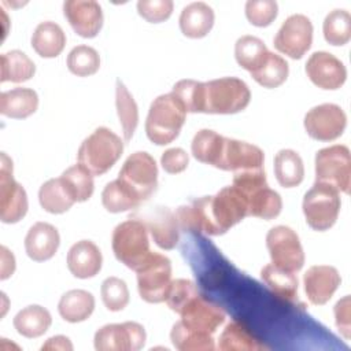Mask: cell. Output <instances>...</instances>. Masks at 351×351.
<instances>
[{
    "label": "cell",
    "mask_w": 351,
    "mask_h": 351,
    "mask_svg": "<svg viewBox=\"0 0 351 351\" xmlns=\"http://www.w3.org/2000/svg\"><path fill=\"white\" fill-rule=\"evenodd\" d=\"M326 43L332 45H344L351 38V15L346 10L330 11L322 25Z\"/></svg>",
    "instance_id": "f35d334b"
},
{
    "label": "cell",
    "mask_w": 351,
    "mask_h": 351,
    "mask_svg": "<svg viewBox=\"0 0 351 351\" xmlns=\"http://www.w3.org/2000/svg\"><path fill=\"white\" fill-rule=\"evenodd\" d=\"M171 93L182 103L186 112H203L204 82L181 80L174 84Z\"/></svg>",
    "instance_id": "b9f144b4"
},
{
    "label": "cell",
    "mask_w": 351,
    "mask_h": 351,
    "mask_svg": "<svg viewBox=\"0 0 351 351\" xmlns=\"http://www.w3.org/2000/svg\"><path fill=\"white\" fill-rule=\"evenodd\" d=\"M289 66L285 59L274 52H269L266 60L251 74V77L263 88H277L288 78Z\"/></svg>",
    "instance_id": "8d00e7d4"
},
{
    "label": "cell",
    "mask_w": 351,
    "mask_h": 351,
    "mask_svg": "<svg viewBox=\"0 0 351 351\" xmlns=\"http://www.w3.org/2000/svg\"><path fill=\"white\" fill-rule=\"evenodd\" d=\"M1 251V280L8 278L10 276H12V273L15 271V258L12 255V252H10L7 250V247L1 245L0 247Z\"/></svg>",
    "instance_id": "681fc988"
},
{
    "label": "cell",
    "mask_w": 351,
    "mask_h": 351,
    "mask_svg": "<svg viewBox=\"0 0 351 351\" xmlns=\"http://www.w3.org/2000/svg\"><path fill=\"white\" fill-rule=\"evenodd\" d=\"M303 282L310 303L321 306L330 300L341 282V277L335 266L314 265L304 273Z\"/></svg>",
    "instance_id": "ac0fdd59"
},
{
    "label": "cell",
    "mask_w": 351,
    "mask_h": 351,
    "mask_svg": "<svg viewBox=\"0 0 351 351\" xmlns=\"http://www.w3.org/2000/svg\"><path fill=\"white\" fill-rule=\"evenodd\" d=\"M311 43L313 23L303 14L289 15L274 37V48L291 59H300L310 49Z\"/></svg>",
    "instance_id": "7c38bea8"
},
{
    "label": "cell",
    "mask_w": 351,
    "mask_h": 351,
    "mask_svg": "<svg viewBox=\"0 0 351 351\" xmlns=\"http://www.w3.org/2000/svg\"><path fill=\"white\" fill-rule=\"evenodd\" d=\"M303 125L311 138L332 141L343 134L347 126V115L340 106L324 103L306 112Z\"/></svg>",
    "instance_id": "4fadbf2b"
},
{
    "label": "cell",
    "mask_w": 351,
    "mask_h": 351,
    "mask_svg": "<svg viewBox=\"0 0 351 351\" xmlns=\"http://www.w3.org/2000/svg\"><path fill=\"white\" fill-rule=\"evenodd\" d=\"M214 21L215 14L208 4L193 1L182 8L180 15V29L185 37L202 38L210 33Z\"/></svg>",
    "instance_id": "7402d4cb"
},
{
    "label": "cell",
    "mask_w": 351,
    "mask_h": 351,
    "mask_svg": "<svg viewBox=\"0 0 351 351\" xmlns=\"http://www.w3.org/2000/svg\"><path fill=\"white\" fill-rule=\"evenodd\" d=\"M111 244L115 258L134 271L152 252L147 225L136 218H129L115 226Z\"/></svg>",
    "instance_id": "3957f363"
},
{
    "label": "cell",
    "mask_w": 351,
    "mask_h": 351,
    "mask_svg": "<svg viewBox=\"0 0 351 351\" xmlns=\"http://www.w3.org/2000/svg\"><path fill=\"white\" fill-rule=\"evenodd\" d=\"M122 152L123 143L121 137L108 128L100 126L82 141L77 158L78 163L93 176H101L117 163Z\"/></svg>",
    "instance_id": "7a4b0ae2"
},
{
    "label": "cell",
    "mask_w": 351,
    "mask_h": 351,
    "mask_svg": "<svg viewBox=\"0 0 351 351\" xmlns=\"http://www.w3.org/2000/svg\"><path fill=\"white\" fill-rule=\"evenodd\" d=\"M51 324V313L38 304H30L25 307L14 317V328L19 335L27 339L43 336L49 329Z\"/></svg>",
    "instance_id": "4316f807"
},
{
    "label": "cell",
    "mask_w": 351,
    "mask_h": 351,
    "mask_svg": "<svg viewBox=\"0 0 351 351\" xmlns=\"http://www.w3.org/2000/svg\"><path fill=\"white\" fill-rule=\"evenodd\" d=\"M189 163V156L182 148H169L160 156V165L169 174L182 173Z\"/></svg>",
    "instance_id": "7dc6e473"
},
{
    "label": "cell",
    "mask_w": 351,
    "mask_h": 351,
    "mask_svg": "<svg viewBox=\"0 0 351 351\" xmlns=\"http://www.w3.org/2000/svg\"><path fill=\"white\" fill-rule=\"evenodd\" d=\"M315 182L333 186L350 193L351 186V154L347 145L335 144L315 154Z\"/></svg>",
    "instance_id": "52a82bcc"
},
{
    "label": "cell",
    "mask_w": 351,
    "mask_h": 351,
    "mask_svg": "<svg viewBox=\"0 0 351 351\" xmlns=\"http://www.w3.org/2000/svg\"><path fill=\"white\" fill-rule=\"evenodd\" d=\"M148 232L156 245L162 250H173L180 240L178 222L176 214L167 207H155L145 214Z\"/></svg>",
    "instance_id": "d6986e66"
},
{
    "label": "cell",
    "mask_w": 351,
    "mask_h": 351,
    "mask_svg": "<svg viewBox=\"0 0 351 351\" xmlns=\"http://www.w3.org/2000/svg\"><path fill=\"white\" fill-rule=\"evenodd\" d=\"M339 191L322 182H315L303 197V214L307 225L318 232L330 229L340 213Z\"/></svg>",
    "instance_id": "5b68a950"
},
{
    "label": "cell",
    "mask_w": 351,
    "mask_h": 351,
    "mask_svg": "<svg viewBox=\"0 0 351 351\" xmlns=\"http://www.w3.org/2000/svg\"><path fill=\"white\" fill-rule=\"evenodd\" d=\"M60 244L58 229L48 222H36L25 237V250L30 259L44 262L51 259Z\"/></svg>",
    "instance_id": "ffe728a7"
},
{
    "label": "cell",
    "mask_w": 351,
    "mask_h": 351,
    "mask_svg": "<svg viewBox=\"0 0 351 351\" xmlns=\"http://www.w3.org/2000/svg\"><path fill=\"white\" fill-rule=\"evenodd\" d=\"M41 350H62V351H71L73 344L66 336H53L47 340V343L43 344Z\"/></svg>",
    "instance_id": "f907efd6"
},
{
    "label": "cell",
    "mask_w": 351,
    "mask_h": 351,
    "mask_svg": "<svg viewBox=\"0 0 351 351\" xmlns=\"http://www.w3.org/2000/svg\"><path fill=\"white\" fill-rule=\"evenodd\" d=\"M274 174L281 186H298L304 178V166L300 155L293 149H280L274 156Z\"/></svg>",
    "instance_id": "f546056e"
},
{
    "label": "cell",
    "mask_w": 351,
    "mask_h": 351,
    "mask_svg": "<svg viewBox=\"0 0 351 351\" xmlns=\"http://www.w3.org/2000/svg\"><path fill=\"white\" fill-rule=\"evenodd\" d=\"M115 106L118 118L122 126L125 141H130L134 130L138 125V108L137 104L121 80H117L115 85Z\"/></svg>",
    "instance_id": "d6a6232c"
},
{
    "label": "cell",
    "mask_w": 351,
    "mask_h": 351,
    "mask_svg": "<svg viewBox=\"0 0 351 351\" xmlns=\"http://www.w3.org/2000/svg\"><path fill=\"white\" fill-rule=\"evenodd\" d=\"M140 298L147 303L165 302L171 284V262L167 256L151 252L136 270Z\"/></svg>",
    "instance_id": "ba28073f"
},
{
    "label": "cell",
    "mask_w": 351,
    "mask_h": 351,
    "mask_svg": "<svg viewBox=\"0 0 351 351\" xmlns=\"http://www.w3.org/2000/svg\"><path fill=\"white\" fill-rule=\"evenodd\" d=\"M63 14L73 30L84 38L96 37L103 26V11L95 0H67L63 3Z\"/></svg>",
    "instance_id": "2e32d148"
},
{
    "label": "cell",
    "mask_w": 351,
    "mask_h": 351,
    "mask_svg": "<svg viewBox=\"0 0 351 351\" xmlns=\"http://www.w3.org/2000/svg\"><path fill=\"white\" fill-rule=\"evenodd\" d=\"M101 203L107 211L114 214L137 208L141 204L118 178L104 186L101 192Z\"/></svg>",
    "instance_id": "ab89813d"
},
{
    "label": "cell",
    "mask_w": 351,
    "mask_h": 351,
    "mask_svg": "<svg viewBox=\"0 0 351 351\" xmlns=\"http://www.w3.org/2000/svg\"><path fill=\"white\" fill-rule=\"evenodd\" d=\"M247 203L248 215L258 217L266 221L278 217L282 208L281 196L276 191L269 188V185H265L248 195Z\"/></svg>",
    "instance_id": "836d02e7"
},
{
    "label": "cell",
    "mask_w": 351,
    "mask_h": 351,
    "mask_svg": "<svg viewBox=\"0 0 351 351\" xmlns=\"http://www.w3.org/2000/svg\"><path fill=\"white\" fill-rule=\"evenodd\" d=\"M36 73L34 62L22 51L12 49L1 55L0 82H25Z\"/></svg>",
    "instance_id": "4dcf8cb0"
},
{
    "label": "cell",
    "mask_w": 351,
    "mask_h": 351,
    "mask_svg": "<svg viewBox=\"0 0 351 351\" xmlns=\"http://www.w3.org/2000/svg\"><path fill=\"white\" fill-rule=\"evenodd\" d=\"M218 348L221 351H263L270 350L251 329L241 321L229 322L219 336Z\"/></svg>",
    "instance_id": "603a6c76"
},
{
    "label": "cell",
    "mask_w": 351,
    "mask_h": 351,
    "mask_svg": "<svg viewBox=\"0 0 351 351\" xmlns=\"http://www.w3.org/2000/svg\"><path fill=\"white\" fill-rule=\"evenodd\" d=\"M223 144H225L223 136L210 129H202L193 136L191 151L193 158L197 159L199 162L211 165L218 169L222 151H223Z\"/></svg>",
    "instance_id": "f1b7e54d"
},
{
    "label": "cell",
    "mask_w": 351,
    "mask_h": 351,
    "mask_svg": "<svg viewBox=\"0 0 351 351\" xmlns=\"http://www.w3.org/2000/svg\"><path fill=\"white\" fill-rule=\"evenodd\" d=\"M261 277L281 299L293 302L298 298V278L292 271L282 270L273 263H269L261 270Z\"/></svg>",
    "instance_id": "e575fe53"
},
{
    "label": "cell",
    "mask_w": 351,
    "mask_h": 351,
    "mask_svg": "<svg viewBox=\"0 0 351 351\" xmlns=\"http://www.w3.org/2000/svg\"><path fill=\"white\" fill-rule=\"evenodd\" d=\"M277 14L278 5L273 0H248L245 3V16L254 26H269L277 18Z\"/></svg>",
    "instance_id": "ee69618b"
},
{
    "label": "cell",
    "mask_w": 351,
    "mask_h": 351,
    "mask_svg": "<svg viewBox=\"0 0 351 351\" xmlns=\"http://www.w3.org/2000/svg\"><path fill=\"white\" fill-rule=\"evenodd\" d=\"M0 219L15 223L27 213V195L25 188L12 177V160L3 152L0 162Z\"/></svg>",
    "instance_id": "30bf717a"
},
{
    "label": "cell",
    "mask_w": 351,
    "mask_h": 351,
    "mask_svg": "<svg viewBox=\"0 0 351 351\" xmlns=\"http://www.w3.org/2000/svg\"><path fill=\"white\" fill-rule=\"evenodd\" d=\"M103 263L99 247L90 240H80L74 243L67 252V267L77 278L95 277Z\"/></svg>",
    "instance_id": "44dd1931"
},
{
    "label": "cell",
    "mask_w": 351,
    "mask_h": 351,
    "mask_svg": "<svg viewBox=\"0 0 351 351\" xmlns=\"http://www.w3.org/2000/svg\"><path fill=\"white\" fill-rule=\"evenodd\" d=\"M144 326L134 321L122 324H107L95 333V348L97 351H137L145 344Z\"/></svg>",
    "instance_id": "8fae6325"
},
{
    "label": "cell",
    "mask_w": 351,
    "mask_h": 351,
    "mask_svg": "<svg viewBox=\"0 0 351 351\" xmlns=\"http://www.w3.org/2000/svg\"><path fill=\"white\" fill-rule=\"evenodd\" d=\"M64 45L66 34L58 23L45 21L36 26L32 36V47L41 58H56Z\"/></svg>",
    "instance_id": "484cf974"
},
{
    "label": "cell",
    "mask_w": 351,
    "mask_h": 351,
    "mask_svg": "<svg viewBox=\"0 0 351 351\" xmlns=\"http://www.w3.org/2000/svg\"><path fill=\"white\" fill-rule=\"evenodd\" d=\"M186 110L173 95H160L149 106L145 121V133L156 145H166L176 140L185 123Z\"/></svg>",
    "instance_id": "6da1fadb"
},
{
    "label": "cell",
    "mask_w": 351,
    "mask_h": 351,
    "mask_svg": "<svg viewBox=\"0 0 351 351\" xmlns=\"http://www.w3.org/2000/svg\"><path fill=\"white\" fill-rule=\"evenodd\" d=\"M38 202L41 207L51 214H63L71 208L75 199L60 177L45 181L38 191Z\"/></svg>",
    "instance_id": "83f0119b"
},
{
    "label": "cell",
    "mask_w": 351,
    "mask_h": 351,
    "mask_svg": "<svg viewBox=\"0 0 351 351\" xmlns=\"http://www.w3.org/2000/svg\"><path fill=\"white\" fill-rule=\"evenodd\" d=\"M173 7L171 0H140L137 3V12L147 22L159 23L170 18Z\"/></svg>",
    "instance_id": "bcb514c9"
},
{
    "label": "cell",
    "mask_w": 351,
    "mask_h": 351,
    "mask_svg": "<svg viewBox=\"0 0 351 351\" xmlns=\"http://www.w3.org/2000/svg\"><path fill=\"white\" fill-rule=\"evenodd\" d=\"M263 151L250 143L225 137L223 151L218 169L225 171H243L263 169Z\"/></svg>",
    "instance_id": "e0dca14e"
},
{
    "label": "cell",
    "mask_w": 351,
    "mask_h": 351,
    "mask_svg": "<svg viewBox=\"0 0 351 351\" xmlns=\"http://www.w3.org/2000/svg\"><path fill=\"white\" fill-rule=\"evenodd\" d=\"M271 263L287 271H299L304 265V251L298 233L285 225L271 228L266 234Z\"/></svg>",
    "instance_id": "9c48e42d"
},
{
    "label": "cell",
    "mask_w": 351,
    "mask_h": 351,
    "mask_svg": "<svg viewBox=\"0 0 351 351\" xmlns=\"http://www.w3.org/2000/svg\"><path fill=\"white\" fill-rule=\"evenodd\" d=\"M101 300L107 310L121 311L129 303V289L123 280L118 277H107L101 284Z\"/></svg>",
    "instance_id": "7bdbcfd3"
},
{
    "label": "cell",
    "mask_w": 351,
    "mask_h": 351,
    "mask_svg": "<svg viewBox=\"0 0 351 351\" xmlns=\"http://www.w3.org/2000/svg\"><path fill=\"white\" fill-rule=\"evenodd\" d=\"M38 96L30 88H14L0 93V112L4 117L23 119L36 112Z\"/></svg>",
    "instance_id": "cb8c5ba5"
},
{
    "label": "cell",
    "mask_w": 351,
    "mask_h": 351,
    "mask_svg": "<svg viewBox=\"0 0 351 351\" xmlns=\"http://www.w3.org/2000/svg\"><path fill=\"white\" fill-rule=\"evenodd\" d=\"M335 321L339 332L346 337L350 339V296L346 295L335 304Z\"/></svg>",
    "instance_id": "c3c4849f"
},
{
    "label": "cell",
    "mask_w": 351,
    "mask_h": 351,
    "mask_svg": "<svg viewBox=\"0 0 351 351\" xmlns=\"http://www.w3.org/2000/svg\"><path fill=\"white\" fill-rule=\"evenodd\" d=\"M60 178L69 188L75 202H86L93 195V174L81 163L73 165L66 169L62 173Z\"/></svg>",
    "instance_id": "74e56055"
},
{
    "label": "cell",
    "mask_w": 351,
    "mask_h": 351,
    "mask_svg": "<svg viewBox=\"0 0 351 351\" xmlns=\"http://www.w3.org/2000/svg\"><path fill=\"white\" fill-rule=\"evenodd\" d=\"M306 74L315 86L325 90L339 89L347 80L344 63L325 51H317L307 59Z\"/></svg>",
    "instance_id": "5bb4252c"
},
{
    "label": "cell",
    "mask_w": 351,
    "mask_h": 351,
    "mask_svg": "<svg viewBox=\"0 0 351 351\" xmlns=\"http://www.w3.org/2000/svg\"><path fill=\"white\" fill-rule=\"evenodd\" d=\"M118 180L140 202H145L158 186V166L145 151H137L123 162Z\"/></svg>",
    "instance_id": "8992f818"
},
{
    "label": "cell",
    "mask_w": 351,
    "mask_h": 351,
    "mask_svg": "<svg viewBox=\"0 0 351 351\" xmlns=\"http://www.w3.org/2000/svg\"><path fill=\"white\" fill-rule=\"evenodd\" d=\"M251 100L248 85L236 77H222L204 82V114H236Z\"/></svg>",
    "instance_id": "277c9868"
},
{
    "label": "cell",
    "mask_w": 351,
    "mask_h": 351,
    "mask_svg": "<svg viewBox=\"0 0 351 351\" xmlns=\"http://www.w3.org/2000/svg\"><path fill=\"white\" fill-rule=\"evenodd\" d=\"M170 339L180 351H213L215 348L211 333L189 329L181 321L173 325Z\"/></svg>",
    "instance_id": "d590c367"
},
{
    "label": "cell",
    "mask_w": 351,
    "mask_h": 351,
    "mask_svg": "<svg viewBox=\"0 0 351 351\" xmlns=\"http://www.w3.org/2000/svg\"><path fill=\"white\" fill-rule=\"evenodd\" d=\"M181 322L193 330L214 333L225 321V311L214 302L206 299L200 293L192 298L180 313Z\"/></svg>",
    "instance_id": "9a60e30c"
},
{
    "label": "cell",
    "mask_w": 351,
    "mask_h": 351,
    "mask_svg": "<svg viewBox=\"0 0 351 351\" xmlns=\"http://www.w3.org/2000/svg\"><path fill=\"white\" fill-rule=\"evenodd\" d=\"M95 310V298L85 289H70L62 295L58 303L60 317L71 324L88 319Z\"/></svg>",
    "instance_id": "d4e9b609"
},
{
    "label": "cell",
    "mask_w": 351,
    "mask_h": 351,
    "mask_svg": "<svg viewBox=\"0 0 351 351\" xmlns=\"http://www.w3.org/2000/svg\"><path fill=\"white\" fill-rule=\"evenodd\" d=\"M199 293L197 287L195 285V282H192L191 280H185V278H177L173 280L170 284V289L166 298V303L167 306L177 314H180L182 311V308L185 307V304L195 298Z\"/></svg>",
    "instance_id": "f6af8a7d"
},
{
    "label": "cell",
    "mask_w": 351,
    "mask_h": 351,
    "mask_svg": "<svg viewBox=\"0 0 351 351\" xmlns=\"http://www.w3.org/2000/svg\"><path fill=\"white\" fill-rule=\"evenodd\" d=\"M67 67L77 77L93 75L100 67V56L89 45H77L67 56Z\"/></svg>",
    "instance_id": "60d3db41"
},
{
    "label": "cell",
    "mask_w": 351,
    "mask_h": 351,
    "mask_svg": "<svg viewBox=\"0 0 351 351\" xmlns=\"http://www.w3.org/2000/svg\"><path fill=\"white\" fill-rule=\"evenodd\" d=\"M269 52L261 38L250 34L241 36L234 44L236 62L250 73L255 71L266 60Z\"/></svg>",
    "instance_id": "1f68e13d"
}]
</instances>
